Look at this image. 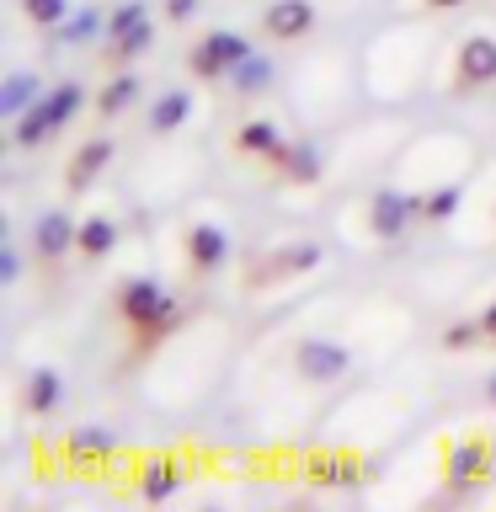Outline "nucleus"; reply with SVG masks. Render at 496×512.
Instances as JSON below:
<instances>
[{
    "label": "nucleus",
    "instance_id": "obj_1",
    "mask_svg": "<svg viewBox=\"0 0 496 512\" xmlns=\"http://www.w3.org/2000/svg\"><path fill=\"white\" fill-rule=\"evenodd\" d=\"M80 102H86V86H80V80H59L54 91H43L38 102L16 118V144H27V150H32V144L54 139L59 128L80 112Z\"/></svg>",
    "mask_w": 496,
    "mask_h": 512
},
{
    "label": "nucleus",
    "instance_id": "obj_2",
    "mask_svg": "<svg viewBox=\"0 0 496 512\" xmlns=\"http://www.w3.org/2000/svg\"><path fill=\"white\" fill-rule=\"evenodd\" d=\"M118 304H123V315L134 320L139 331H166L171 320H176V299L155 278H128L118 288Z\"/></svg>",
    "mask_w": 496,
    "mask_h": 512
},
{
    "label": "nucleus",
    "instance_id": "obj_3",
    "mask_svg": "<svg viewBox=\"0 0 496 512\" xmlns=\"http://www.w3.org/2000/svg\"><path fill=\"white\" fill-rule=\"evenodd\" d=\"M294 368L304 384H336L352 368V347H342L336 336H304L294 352Z\"/></svg>",
    "mask_w": 496,
    "mask_h": 512
},
{
    "label": "nucleus",
    "instance_id": "obj_4",
    "mask_svg": "<svg viewBox=\"0 0 496 512\" xmlns=\"http://www.w3.org/2000/svg\"><path fill=\"white\" fill-rule=\"evenodd\" d=\"M246 54H251V38H240V32L219 27V32H208V38L192 48V70H198L203 80H219V75H230Z\"/></svg>",
    "mask_w": 496,
    "mask_h": 512
},
{
    "label": "nucleus",
    "instance_id": "obj_5",
    "mask_svg": "<svg viewBox=\"0 0 496 512\" xmlns=\"http://www.w3.org/2000/svg\"><path fill=\"white\" fill-rule=\"evenodd\" d=\"M411 219H416V198H406V192H374V203H368V230L379 240H395Z\"/></svg>",
    "mask_w": 496,
    "mask_h": 512
},
{
    "label": "nucleus",
    "instance_id": "obj_6",
    "mask_svg": "<svg viewBox=\"0 0 496 512\" xmlns=\"http://www.w3.org/2000/svg\"><path fill=\"white\" fill-rule=\"evenodd\" d=\"M187 256H192V267H203V272L230 262V235H224V224H214V219L192 224L187 230Z\"/></svg>",
    "mask_w": 496,
    "mask_h": 512
},
{
    "label": "nucleus",
    "instance_id": "obj_7",
    "mask_svg": "<svg viewBox=\"0 0 496 512\" xmlns=\"http://www.w3.org/2000/svg\"><path fill=\"white\" fill-rule=\"evenodd\" d=\"M491 80H496V38L475 32L459 48V86H491Z\"/></svg>",
    "mask_w": 496,
    "mask_h": 512
},
{
    "label": "nucleus",
    "instance_id": "obj_8",
    "mask_svg": "<svg viewBox=\"0 0 496 512\" xmlns=\"http://www.w3.org/2000/svg\"><path fill=\"white\" fill-rule=\"evenodd\" d=\"M262 27H267V38H304V32L315 27V6L310 0H272L267 16H262Z\"/></svg>",
    "mask_w": 496,
    "mask_h": 512
},
{
    "label": "nucleus",
    "instance_id": "obj_9",
    "mask_svg": "<svg viewBox=\"0 0 496 512\" xmlns=\"http://www.w3.org/2000/svg\"><path fill=\"white\" fill-rule=\"evenodd\" d=\"M75 230H80V224L64 214V208H43V219L32 224V246H38L43 256H64L75 246Z\"/></svg>",
    "mask_w": 496,
    "mask_h": 512
},
{
    "label": "nucleus",
    "instance_id": "obj_10",
    "mask_svg": "<svg viewBox=\"0 0 496 512\" xmlns=\"http://www.w3.org/2000/svg\"><path fill=\"white\" fill-rule=\"evenodd\" d=\"M187 118H192V91L187 86H171L150 102V134H176Z\"/></svg>",
    "mask_w": 496,
    "mask_h": 512
},
{
    "label": "nucleus",
    "instance_id": "obj_11",
    "mask_svg": "<svg viewBox=\"0 0 496 512\" xmlns=\"http://www.w3.org/2000/svg\"><path fill=\"white\" fill-rule=\"evenodd\" d=\"M75 251L91 256V262L112 256V251H118V224H112L107 214H86V219H80V230H75Z\"/></svg>",
    "mask_w": 496,
    "mask_h": 512
},
{
    "label": "nucleus",
    "instance_id": "obj_12",
    "mask_svg": "<svg viewBox=\"0 0 496 512\" xmlns=\"http://www.w3.org/2000/svg\"><path fill=\"white\" fill-rule=\"evenodd\" d=\"M112 155H118V144H112V139H86V144L75 150V160H70V187H75V192L91 187Z\"/></svg>",
    "mask_w": 496,
    "mask_h": 512
},
{
    "label": "nucleus",
    "instance_id": "obj_13",
    "mask_svg": "<svg viewBox=\"0 0 496 512\" xmlns=\"http://www.w3.org/2000/svg\"><path fill=\"white\" fill-rule=\"evenodd\" d=\"M486 464H491V454H486V443H459L454 454H448V486H454V491H464V486H475V480L486 475Z\"/></svg>",
    "mask_w": 496,
    "mask_h": 512
},
{
    "label": "nucleus",
    "instance_id": "obj_14",
    "mask_svg": "<svg viewBox=\"0 0 496 512\" xmlns=\"http://www.w3.org/2000/svg\"><path fill=\"white\" fill-rule=\"evenodd\" d=\"M38 96H43V80H38V75H27V70H22V75H11L6 86H0V118H11V123H16L32 102H38Z\"/></svg>",
    "mask_w": 496,
    "mask_h": 512
},
{
    "label": "nucleus",
    "instance_id": "obj_15",
    "mask_svg": "<svg viewBox=\"0 0 496 512\" xmlns=\"http://www.w3.org/2000/svg\"><path fill=\"white\" fill-rule=\"evenodd\" d=\"M278 160H283V176H288V182H299V187L320 182V171H326V160H320L315 144H283Z\"/></svg>",
    "mask_w": 496,
    "mask_h": 512
},
{
    "label": "nucleus",
    "instance_id": "obj_16",
    "mask_svg": "<svg viewBox=\"0 0 496 512\" xmlns=\"http://www.w3.org/2000/svg\"><path fill=\"white\" fill-rule=\"evenodd\" d=\"M230 86H235L240 96H251V91H267V86H272V59H267V54H256V48H251V54H246V59H240L235 70H230Z\"/></svg>",
    "mask_w": 496,
    "mask_h": 512
},
{
    "label": "nucleus",
    "instance_id": "obj_17",
    "mask_svg": "<svg viewBox=\"0 0 496 512\" xmlns=\"http://www.w3.org/2000/svg\"><path fill=\"white\" fill-rule=\"evenodd\" d=\"M240 150H246V155H272V160H278V155H283L278 123H272V118H251L246 128H240Z\"/></svg>",
    "mask_w": 496,
    "mask_h": 512
},
{
    "label": "nucleus",
    "instance_id": "obj_18",
    "mask_svg": "<svg viewBox=\"0 0 496 512\" xmlns=\"http://www.w3.org/2000/svg\"><path fill=\"white\" fill-rule=\"evenodd\" d=\"M139 91H144V86H139V75H134V70L118 75V80H107V91L96 96V112H102V118H118L123 107H134V102H139Z\"/></svg>",
    "mask_w": 496,
    "mask_h": 512
},
{
    "label": "nucleus",
    "instance_id": "obj_19",
    "mask_svg": "<svg viewBox=\"0 0 496 512\" xmlns=\"http://www.w3.org/2000/svg\"><path fill=\"white\" fill-rule=\"evenodd\" d=\"M59 395H64V384H59L54 368H38V374L27 379V411L32 416H48V411L59 406Z\"/></svg>",
    "mask_w": 496,
    "mask_h": 512
},
{
    "label": "nucleus",
    "instance_id": "obj_20",
    "mask_svg": "<svg viewBox=\"0 0 496 512\" xmlns=\"http://www.w3.org/2000/svg\"><path fill=\"white\" fill-rule=\"evenodd\" d=\"M102 32H107V16L86 6V11H70L59 22V43H91V38H102Z\"/></svg>",
    "mask_w": 496,
    "mask_h": 512
},
{
    "label": "nucleus",
    "instance_id": "obj_21",
    "mask_svg": "<svg viewBox=\"0 0 496 512\" xmlns=\"http://www.w3.org/2000/svg\"><path fill=\"white\" fill-rule=\"evenodd\" d=\"M464 203V187L448 182L438 192H427V198H416V219H454V208Z\"/></svg>",
    "mask_w": 496,
    "mask_h": 512
},
{
    "label": "nucleus",
    "instance_id": "obj_22",
    "mask_svg": "<svg viewBox=\"0 0 496 512\" xmlns=\"http://www.w3.org/2000/svg\"><path fill=\"white\" fill-rule=\"evenodd\" d=\"M176 486H182V475H176L166 459H155L150 470H144V480H139V496H144V502H166Z\"/></svg>",
    "mask_w": 496,
    "mask_h": 512
},
{
    "label": "nucleus",
    "instance_id": "obj_23",
    "mask_svg": "<svg viewBox=\"0 0 496 512\" xmlns=\"http://www.w3.org/2000/svg\"><path fill=\"white\" fill-rule=\"evenodd\" d=\"M112 443H118V438H112L107 427H75V432H70V448H75V454H86V459L107 454Z\"/></svg>",
    "mask_w": 496,
    "mask_h": 512
},
{
    "label": "nucleus",
    "instance_id": "obj_24",
    "mask_svg": "<svg viewBox=\"0 0 496 512\" xmlns=\"http://www.w3.org/2000/svg\"><path fill=\"white\" fill-rule=\"evenodd\" d=\"M144 16H150V6H144V0H123V6H118V11L107 16V38L118 43V38H123L128 27H139V22H144Z\"/></svg>",
    "mask_w": 496,
    "mask_h": 512
},
{
    "label": "nucleus",
    "instance_id": "obj_25",
    "mask_svg": "<svg viewBox=\"0 0 496 512\" xmlns=\"http://www.w3.org/2000/svg\"><path fill=\"white\" fill-rule=\"evenodd\" d=\"M22 6H27V16H32V22H38V27H59L64 16L75 11L70 0H22Z\"/></svg>",
    "mask_w": 496,
    "mask_h": 512
},
{
    "label": "nucleus",
    "instance_id": "obj_26",
    "mask_svg": "<svg viewBox=\"0 0 496 512\" xmlns=\"http://www.w3.org/2000/svg\"><path fill=\"white\" fill-rule=\"evenodd\" d=\"M320 256H326V251H320L315 240H299V246H288V251H283V262H278V267H283V272H310V267H320Z\"/></svg>",
    "mask_w": 496,
    "mask_h": 512
},
{
    "label": "nucleus",
    "instance_id": "obj_27",
    "mask_svg": "<svg viewBox=\"0 0 496 512\" xmlns=\"http://www.w3.org/2000/svg\"><path fill=\"white\" fill-rule=\"evenodd\" d=\"M475 342H486V331H480V320H459V326H448V336H443V347H475Z\"/></svg>",
    "mask_w": 496,
    "mask_h": 512
},
{
    "label": "nucleus",
    "instance_id": "obj_28",
    "mask_svg": "<svg viewBox=\"0 0 496 512\" xmlns=\"http://www.w3.org/2000/svg\"><path fill=\"white\" fill-rule=\"evenodd\" d=\"M16 278H22V256H16V246H0V283L16 288Z\"/></svg>",
    "mask_w": 496,
    "mask_h": 512
},
{
    "label": "nucleus",
    "instance_id": "obj_29",
    "mask_svg": "<svg viewBox=\"0 0 496 512\" xmlns=\"http://www.w3.org/2000/svg\"><path fill=\"white\" fill-rule=\"evenodd\" d=\"M480 331H486V342H496V299L486 304V315H480Z\"/></svg>",
    "mask_w": 496,
    "mask_h": 512
},
{
    "label": "nucleus",
    "instance_id": "obj_30",
    "mask_svg": "<svg viewBox=\"0 0 496 512\" xmlns=\"http://www.w3.org/2000/svg\"><path fill=\"white\" fill-rule=\"evenodd\" d=\"M192 11H198V0H171V16H176V22H187Z\"/></svg>",
    "mask_w": 496,
    "mask_h": 512
},
{
    "label": "nucleus",
    "instance_id": "obj_31",
    "mask_svg": "<svg viewBox=\"0 0 496 512\" xmlns=\"http://www.w3.org/2000/svg\"><path fill=\"white\" fill-rule=\"evenodd\" d=\"M427 6H438V11H454V6H464V0H427Z\"/></svg>",
    "mask_w": 496,
    "mask_h": 512
},
{
    "label": "nucleus",
    "instance_id": "obj_32",
    "mask_svg": "<svg viewBox=\"0 0 496 512\" xmlns=\"http://www.w3.org/2000/svg\"><path fill=\"white\" fill-rule=\"evenodd\" d=\"M486 400H491V406H496V374H491V384H486Z\"/></svg>",
    "mask_w": 496,
    "mask_h": 512
}]
</instances>
